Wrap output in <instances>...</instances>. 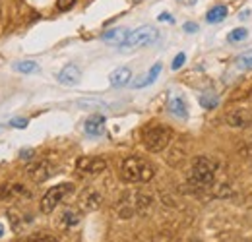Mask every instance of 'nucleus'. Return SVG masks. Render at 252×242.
<instances>
[{
	"instance_id": "f257e3e1",
	"label": "nucleus",
	"mask_w": 252,
	"mask_h": 242,
	"mask_svg": "<svg viewBox=\"0 0 252 242\" xmlns=\"http://www.w3.org/2000/svg\"><path fill=\"white\" fill-rule=\"evenodd\" d=\"M156 175V169L150 161L142 159V157H126L121 167V177L128 184H136V182H150Z\"/></svg>"
},
{
	"instance_id": "f03ea898",
	"label": "nucleus",
	"mask_w": 252,
	"mask_h": 242,
	"mask_svg": "<svg viewBox=\"0 0 252 242\" xmlns=\"http://www.w3.org/2000/svg\"><path fill=\"white\" fill-rule=\"evenodd\" d=\"M171 138H173L171 128H167L163 124H150L142 130V142H144L146 150L152 153L163 151L171 144Z\"/></svg>"
},
{
	"instance_id": "7ed1b4c3",
	"label": "nucleus",
	"mask_w": 252,
	"mask_h": 242,
	"mask_svg": "<svg viewBox=\"0 0 252 242\" xmlns=\"http://www.w3.org/2000/svg\"><path fill=\"white\" fill-rule=\"evenodd\" d=\"M189 179L194 186H200V188L212 186L214 181H216V165H214V161L204 157V155L196 157L192 161V169H190Z\"/></svg>"
},
{
	"instance_id": "20e7f679",
	"label": "nucleus",
	"mask_w": 252,
	"mask_h": 242,
	"mask_svg": "<svg viewBox=\"0 0 252 242\" xmlns=\"http://www.w3.org/2000/svg\"><path fill=\"white\" fill-rule=\"evenodd\" d=\"M159 37V31L152 26H142L138 30L130 31L126 41L121 45L123 51H134V49H140V47H148L152 43H156Z\"/></svg>"
},
{
	"instance_id": "39448f33",
	"label": "nucleus",
	"mask_w": 252,
	"mask_h": 242,
	"mask_svg": "<svg viewBox=\"0 0 252 242\" xmlns=\"http://www.w3.org/2000/svg\"><path fill=\"white\" fill-rule=\"evenodd\" d=\"M72 192H74V184H70V182H63V184H59V186H53V188L41 198V204H39L41 212L53 213L57 210V206L63 202L64 196H68V194H72Z\"/></svg>"
},
{
	"instance_id": "423d86ee",
	"label": "nucleus",
	"mask_w": 252,
	"mask_h": 242,
	"mask_svg": "<svg viewBox=\"0 0 252 242\" xmlns=\"http://www.w3.org/2000/svg\"><path fill=\"white\" fill-rule=\"evenodd\" d=\"M53 175H55V167H53V163L47 161V159H41V161H37V163H33V165L28 167V177H30L33 182H37V184L49 181Z\"/></svg>"
},
{
	"instance_id": "0eeeda50",
	"label": "nucleus",
	"mask_w": 252,
	"mask_h": 242,
	"mask_svg": "<svg viewBox=\"0 0 252 242\" xmlns=\"http://www.w3.org/2000/svg\"><path fill=\"white\" fill-rule=\"evenodd\" d=\"M76 169L82 175H99L107 169V161L99 157H80L76 161Z\"/></svg>"
},
{
	"instance_id": "6e6552de",
	"label": "nucleus",
	"mask_w": 252,
	"mask_h": 242,
	"mask_svg": "<svg viewBox=\"0 0 252 242\" xmlns=\"http://www.w3.org/2000/svg\"><path fill=\"white\" fill-rule=\"evenodd\" d=\"M225 122L231 128H247L252 124V113L249 109H233V111L227 113Z\"/></svg>"
},
{
	"instance_id": "1a4fd4ad",
	"label": "nucleus",
	"mask_w": 252,
	"mask_h": 242,
	"mask_svg": "<svg viewBox=\"0 0 252 242\" xmlns=\"http://www.w3.org/2000/svg\"><path fill=\"white\" fill-rule=\"evenodd\" d=\"M101 204H103V196H101L95 188L84 190L82 196H80V208H82L84 212H95V210L101 208Z\"/></svg>"
},
{
	"instance_id": "9d476101",
	"label": "nucleus",
	"mask_w": 252,
	"mask_h": 242,
	"mask_svg": "<svg viewBox=\"0 0 252 242\" xmlns=\"http://www.w3.org/2000/svg\"><path fill=\"white\" fill-rule=\"evenodd\" d=\"M80 78H82V72H80V68H78L76 64H68V66H64L63 70L59 72V76H57L59 84H63V86H66V88L78 86V84H80Z\"/></svg>"
},
{
	"instance_id": "9b49d317",
	"label": "nucleus",
	"mask_w": 252,
	"mask_h": 242,
	"mask_svg": "<svg viewBox=\"0 0 252 242\" xmlns=\"http://www.w3.org/2000/svg\"><path fill=\"white\" fill-rule=\"evenodd\" d=\"M159 74H161V62H156V64L152 66V70H150L148 74L140 76L138 80H134V82H132V86H134L136 90H142V88H146V86H152V84L158 80Z\"/></svg>"
},
{
	"instance_id": "f8f14e48",
	"label": "nucleus",
	"mask_w": 252,
	"mask_h": 242,
	"mask_svg": "<svg viewBox=\"0 0 252 242\" xmlns=\"http://www.w3.org/2000/svg\"><path fill=\"white\" fill-rule=\"evenodd\" d=\"M130 78H132V70L123 66V68H117V70L109 76V82H111L113 88H125L126 84L130 82Z\"/></svg>"
},
{
	"instance_id": "ddd939ff",
	"label": "nucleus",
	"mask_w": 252,
	"mask_h": 242,
	"mask_svg": "<svg viewBox=\"0 0 252 242\" xmlns=\"http://www.w3.org/2000/svg\"><path fill=\"white\" fill-rule=\"evenodd\" d=\"M84 130H86V134H90V136H101L103 130H105V119H103L101 115L90 117V119L86 121Z\"/></svg>"
},
{
	"instance_id": "4468645a",
	"label": "nucleus",
	"mask_w": 252,
	"mask_h": 242,
	"mask_svg": "<svg viewBox=\"0 0 252 242\" xmlns=\"http://www.w3.org/2000/svg\"><path fill=\"white\" fill-rule=\"evenodd\" d=\"M130 31H126L125 28H115V30H109L103 33V41L105 43H111V45H123L126 41Z\"/></svg>"
},
{
	"instance_id": "2eb2a0df",
	"label": "nucleus",
	"mask_w": 252,
	"mask_h": 242,
	"mask_svg": "<svg viewBox=\"0 0 252 242\" xmlns=\"http://www.w3.org/2000/svg\"><path fill=\"white\" fill-rule=\"evenodd\" d=\"M22 194H28L22 184H2L0 186V200H12Z\"/></svg>"
},
{
	"instance_id": "dca6fc26",
	"label": "nucleus",
	"mask_w": 252,
	"mask_h": 242,
	"mask_svg": "<svg viewBox=\"0 0 252 242\" xmlns=\"http://www.w3.org/2000/svg\"><path fill=\"white\" fill-rule=\"evenodd\" d=\"M169 113H171L173 117H177V119H187V117H189L187 105H185V101H183L181 97H173V99L169 101Z\"/></svg>"
},
{
	"instance_id": "f3484780",
	"label": "nucleus",
	"mask_w": 252,
	"mask_h": 242,
	"mask_svg": "<svg viewBox=\"0 0 252 242\" xmlns=\"http://www.w3.org/2000/svg\"><path fill=\"white\" fill-rule=\"evenodd\" d=\"M80 223V217H78V213L72 212V210H64L61 213V217H59V225L63 227V229H72V227H76Z\"/></svg>"
},
{
	"instance_id": "a211bd4d",
	"label": "nucleus",
	"mask_w": 252,
	"mask_h": 242,
	"mask_svg": "<svg viewBox=\"0 0 252 242\" xmlns=\"http://www.w3.org/2000/svg\"><path fill=\"white\" fill-rule=\"evenodd\" d=\"M227 14H229L227 6H223V4H220V6H214V8H212V10L208 12L206 20H208L210 24H220V22H223V20L227 18Z\"/></svg>"
},
{
	"instance_id": "6ab92c4d",
	"label": "nucleus",
	"mask_w": 252,
	"mask_h": 242,
	"mask_svg": "<svg viewBox=\"0 0 252 242\" xmlns=\"http://www.w3.org/2000/svg\"><path fill=\"white\" fill-rule=\"evenodd\" d=\"M14 70L16 72H22V74H33V72H39V64L33 60L14 62Z\"/></svg>"
},
{
	"instance_id": "aec40b11",
	"label": "nucleus",
	"mask_w": 252,
	"mask_h": 242,
	"mask_svg": "<svg viewBox=\"0 0 252 242\" xmlns=\"http://www.w3.org/2000/svg\"><path fill=\"white\" fill-rule=\"evenodd\" d=\"M200 105H202L204 109L212 111V109H216V107L220 105V99H218L216 93H202V95H200Z\"/></svg>"
},
{
	"instance_id": "412c9836",
	"label": "nucleus",
	"mask_w": 252,
	"mask_h": 242,
	"mask_svg": "<svg viewBox=\"0 0 252 242\" xmlns=\"http://www.w3.org/2000/svg\"><path fill=\"white\" fill-rule=\"evenodd\" d=\"M247 37H249V31L245 30V28H237V30H233L227 35V41H231V43H241V41H245Z\"/></svg>"
},
{
	"instance_id": "4be33fe9",
	"label": "nucleus",
	"mask_w": 252,
	"mask_h": 242,
	"mask_svg": "<svg viewBox=\"0 0 252 242\" xmlns=\"http://www.w3.org/2000/svg\"><path fill=\"white\" fill-rule=\"evenodd\" d=\"M78 107H82V109H103L105 103L103 101H97V99H80L78 101Z\"/></svg>"
},
{
	"instance_id": "5701e85b",
	"label": "nucleus",
	"mask_w": 252,
	"mask_h": 242,
	"mask_svg": "<svg viewBox=\"0 0 252 242\" xmlns=\"http://www.w3.org/2000/svg\"><path fill=\"white\" fill-rule=\"evenodd\" d=\"M28 242H59V239L49 233H35L28 239Z\"/></svg>"
},
{
	"instance_id": "b1692460",
	"label": "nucleus",
	"mask_w": 252,
	"mask_h": 242,
	"mask_svg": "<svg viewBox=\"0 0 252 242\" xmlns=\"http://www.w3.org/2000/svg\"><path fill=\"white\" fill-rule=\"evenodd\" d=\"M239 68H243V70H251L252 68V51H247V53H243L239 59Z\"/></svg>"
},
{
	"instance_id": "393cba45",
	"label": "nucleus",
	"mask_w": 252,
	"mask_h": 242,
	"mask_svg": "<svg viewBox=\"0 0 252 242\" xmlns=\"http://www.w3.org/2000/svg\"><path fill=\"white\" fill-rule=\"evenodd\" d=\"M185 60H187V55H185V53H179V55L175 57L173 64H171V68H173V70H179V68L185 64Z\"/></svg>"
},
{
	"instance_id": "a878e982",
	"label": "nucleus",
	"mask_w": 252,
	"mask_h": 242,
	"mask_svg": "<svg viewBox=\"0 0 252 242\" xmlns=\"http://www.w3.org/2000/svg\"><path fill=\"white\" fill-rule=\"evenodd\" d=\"M74 2L76 0H57V6H59L61 12H66V10H70L74 6Z\"/></svg>"
},
{
	"instance_id": "bb28decb",
	"label": "nucleus",
	"mask_w": 252,
	"mask_h": 242,
	"mask_svg": "<svg viewBox=\"0 0 252 242\" xmlns=\"http://www.w3.org/2000/svg\"><path fill=\"white\" fill-rule=\"evenodd\" d=\"M10 124H12L14 128H22V130H24V128H28V119H14Z\"/></svg>"
},
{
	"instance_id": "cd10ccee",
	"label": "nucleus",
	"mask_w": 252,
	"mask_h": 242,
	"mask_svg": "<svg viewBox=\"0 0 252 242\" xmlns=\"http://www.w3.org/2000/svg\"><path fill=\"white\" fill-rule=\"evenodd\" d=\"M185 31H187V33H196V31H198V24H194V22L185 24Z\"/></svg>"
},
{
	"instance_id": "c85d7f7f",
	"label": "nucleus",
	"mask_w": 252,
	"mask_h": 242,
	"mask_svg": "<svg viewBox=\"0 0 252 242\" xmlns=\"http://www.w3.org/2000/svg\"><path fill=\"white\" fill-rule=\"evenodd\" d=\"M33 150H22V151H20V157H22V159H32L33 157Z\"/></svg>"
},
{
	"instance_id": "c756f323",
	"label": "nucleus",
	"mask_w": 252,
	"mask_h": 242,
	"mask_svg": "<svg viewBox=\"0 0 252 242\" xmlns=\"http://www.w3.org/2000/svg\"><path fill=\"white\" fill-rule=\"evenodd\" d=\"M159 20H161V22H173V18H171L169 14H161V16H159Z\"/></svg>"
},
{
	"instance_id": "7c9ffc66",
	"label": "nucleus",
	"mask_w": 252,
	"mask_h": 242,
	"mask_svg": "<svg viewBox=\"0 0 252 242\" xmlns=\"http://www.w3.org/2000/svg\"><path fill=\"white\" fill-rule=\"evenodd\" d=\"M249 16H251V12H249V10H245V12H241V16H239V18H241V20H247Z\"/></svg>"
},
{
	"instance_id": "2f4dec72",
	"label": "nucleus",
	"mask_w": 252,
	"mask_h": 242,
	"mask_svg": "<svg viewBox=\"0 0 252 242\" xmlns=\"http://www.w3.org/2000/svg\"><path fill=\"white\" fill-rule=\"evenodd\" d=\"M247 144L251 146V150H252V130L249 132V136H247Z\"/></svg>"
},
{
	"instance_id": "473e14b6",
	"label": "nucleus",
	"mask_w": 252,
	"mask_h": 242,
	"mask_svg": "<svg viewBox=\"0 0 252 242\" xmlns=\"http://www.w3.org/2000/svg\"><path fill=\"white\" fill-rule=\"evenodd\" d=\"M179 2H183V4H194L196 0H179Z\"/></svg>"
},
{
	"instance_id": "72a5a7b5",
	"label": "nucleus",
	"mask_w": 252,
	"mask_h": 242,
	"mask_svg": "<svg viewBox=\"0 0 252 242\" xmlns=\"http://www.w3.org/2000/svg\"><path fill=\"white\" fill-rule=\"evenodd\" d=\"M2 237H4V225L0 223V239H2Z\"/></svg>"
},
{
	"instance_id": "f704fd0d",
	"label": "nucleus",
	"mask_w": 252,
	"mask_h": 242,
	"mask_svg": "<svg viewBox=\"0 0 252 242\" xmlns=\"http://www.w3.org/2000/svg\"><path fill=\"white\" fill-rule=\"evenodd\" d=\"M154 242H169V241H165V239H156Z\"/></svg>"
},
{
	"instance_id": "c9c22d12",
	"label": "nucleus",
	"mask_w": 252,
	"mask_h": 242,
	"mask_svg": "<svg viewBox=\"0 0 252 242\" xmlns=\"http://www.w3.org/2000/svg\"><path fill=\"white\" fill-rule=\"evenodd\" d=\"M192 242H198V241H192Z\"/></svg>"
},
{
	"instance_id": "e433bc0d",
	"label": "nucleus",
	"mask_w": 252,
	"mask_h": 242,
	"mask_svg": "<svg viewBox=\"0 0 252 242\" xmlns=\"http://www.w3.org/2000/svg\"><path fill=\"white\" fill-rule=\"evenodd\" d=\"M0 130H2V126H0Z\"/></svg>"
}]
</instances>
